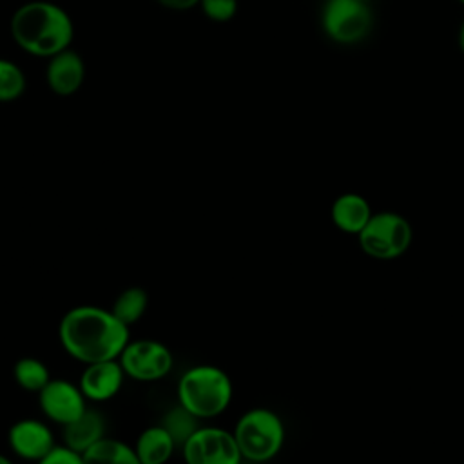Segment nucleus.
I'll return each instance as SVG.
<instances>
[{"label":"nucleus","mask_w":464,"mask_h":464,"mask_svg":"<svg viewBox=\"0 0 464 464\" xmlns=\"http://www.w3.org/2000/svg\"><path fill=\"white\" fill-rule=\"evenodd\" d=\"M147 306H149V294L141 286H129L116 295L111 306V312L123 324L130 328L134 323H138L145 315Z\"/></svg>","instance_id":"f3484780"},{"label":"nucleus","mask_w":464,"mask_h":464,"mask_svg":"<svg viewBox=\"0 0 464 464\" xmlns=\"http://www.w3.org/2000/svg\"><path fill=\"white\" fill-rule=\"evenodd\" d=\"M132 446L141 464H167L178 448L161 424L145 428Z\"/></svg>","instance_id":"2eb2a0df"},{"label":"nucleus","mask_w":464,"mask_h":464,"mask_svg":"<svg viewBox=\"0 0 464 464\" xmlns=\"http://www.w3.org/2000/svg\"><path fill=\"white\" fill-rule=\"evenodd\" d=\"M25 74L11 60L0 58V103L18 100L25 92Z\"/></svg>","instance_id":"aec40b11"},{"label":"nucleus","mask_w":464,"mask_h":464,"mask_svg":"<svg viewBox=\"0 0 464 464\" xmlns=\"http://www.w3.org/2000/svg\"><path fill=\"white\" fill-rule=\"evenodd\" d=\"M78 382L67 379H51L38 392V406L45 419L54 424L65 426L80 417L89 406Z\"/></svg>","instance_id":"1a4fd4ad"},{"label":"nucleus","mask_w":464,"mask_h":464,"mask_svg":"<svg viewBox=\"0 0 464 464\" xmlns=\"http://www.w3.org/2000/svg\"><path fill=\"white\" fill-rule=\"evenodd\" d=\"M62 428L63 444L78 453L87 451L92 444L105 437V419L92 408H87L80 417Z\"/></svg>","instance_id":"4468645a"},{"label":"nucleus","mask_w":464,"mask_h":464,"mask_svg":"<svg viewBox=\"0 0 464 464\" xmlns=\"http://www.w3.org/2000/svg\"><path fill=\"white\" fill-rule=\"evenodd\" d=\"M411 239L413 228L410 221L392 210L373 214L357 236L361 250L377 261L401 257L410 248Z\"/></svg>","instance_id":"39448f33"},{"label":"nucleus","mask_w":464,"mask_h":464,"mask_svg":"<svg viewBox=\"0 0 464 464\" xmlns=\"http://www.w3.org/2000/svg\"><path fill=\"white\" fill-rule=\"evenodd\" d=\"M36 464H85L82 453L67 448L65 444H56L44 459Z\"/></svg>","instance_id":"4be33fe9"},{"label":"nucleus","mask_w":464,"mask_h":464,"mask_svg":"<svg viewBox=\"0 0 464 464\" xmlns=\"http://www.w3.org/2000/svg\"><path fill=\"white\" fill-rule=\"evenodd\" d=\"M457 44H459L460 51L464 53V20H462V24H460V27H459V36H457Z\"/></svg>","instance_id":"b1692460"},{"label":"nucleus","mask_w":464,"mask_h":464,"mask_svg":"<svg viewBox=\"0 0 464 464\" xmlns=\"http://www.w3.org/2000/svg\"><path fill=\"white\" fill-rule=\"evenodd\" d=\"M83 366L78 386L89 402H105L120 393L127 375L118 359L98 361Z\"/></svg>","instance_id":"9b49d317"},{"label":"nucleus","mask_w":464,"mask_h":464,"mask_svg":"<svg viewBox=\"0 0 464 464\" xmlns=\"http://www.w3.org/2000/svg\"><path fill=\"white\" fill-rule=\"evenodd\" d=\"M82 457L85 464H141L134 446L107 435L83 451Z\"/></svg>","instance_id":"dca6fc26"},{"label":"nucleus","mask_w":464,"mask_h":464,"mask_svg":"<svg viewBox=\"0 0 464 464\" xmlns=\"http://www.w3.org/2000/svg\"><path fill=\"white\" fill-rule=\"evenodd\" d=\"M185 464H241L243 455L232 431L218 426H199L181 446Z\"/></svg>","instance_id":"6e6552de"},{"label":"nucleus","mask_w":464,"mask_h":464,"mask_svg":"<svg viewBox=\"0 0 464 464\" xmlns=\"http://www.w3.org/2000/svg\"><path fill=\"white\" fill-rule=\"evenodd\" d=\"M372 216L373 212L368 199L357 192H344L337 196L330 208L334 227L352 236H359Z\"/></svg>","instance_id":"ddd939ff"},{"label":"nucleus","mask_w":464,"mask_h":464,"mask_svg":"<svg viewBox=\"0 0 464 464\" xmlns=\"http://www.w3.org/2000/svg\"><path fill=\"white\" fill-rule=\"evenodd\" d=\"M13 377L14 382L25 390V392H34L38 393L53 377L49 373V368L44 361L38 357H20L14 366H13Z\"/></svg>","instance_id":"a211bd4d"},{"label":"nucleus","mask_w":464,"mask_h":464,"mask_svg":"<svg viewBox=\"0 0 464 464\" xmlns=\"http://www.w3.org/2000/svg\"><path fill=\"white\" fill-rule=\"evenodd\" d=\"M85 80V63L71 47L51 56L45 67L47 87L58 96H72Z\"/></svg>","instance_id":"f8f14e48"},{"label":"nucleus","mask_w":464,"mask_h":464,"mask_svg":"<svg viewBox=\"0 0 464 464\" xmlns=\"http://www.w3.org/2000/svg\"><path fill=\"white\" fill-rule=\"evenodd\" d=\"M459 2H460V4H462V5H464V0H459Z\"/></svg>","instance_id":"a878e982"},{"label":"nucleus","mask_w":464,"mask_h":464,"mask_svg":"<svg viewBox=\"0 0 464 464\" xmlns=\"http://www.w3.org/2000/svg\"><path fill=\"white\" fill-rule=\"evenodd\" d=\"M7 442L16 457L34 464L56 446L54 433L49 424L33 417L13 422L7 431Z\"/></svg>","instance_id":"9d476101"},{"label":"nucleus","mask_w":464,"mask_h":464,"mask_svg":"<svg viewBox=\"0 0 464 464\" xmlns=\"http://www.w3.org/2000/svg\"><path fill=\"white\" fill-rule=\"evenodd\" d=\"M203 14L212 22H228L237 13V0H199Z\"/></svg>","instance_id":"412c9836"},{"label":"nucleus","mask_w":464,"mask_h":464,"mask_svg":"<svg viewBox=\"0 0 464 464\" xmlns=\"http://www.w3.org/2000/svg\"><path fill=\"white\" fill-rule=\"evenodd\" d=\"M232 435L248 462L272 460L285 444V424L270 408H250L236 420Z\"/></svg>","instance_id":"20e7f679"},{"label":"nucleus","mask_w":464,"mask_h":464,"mask_svg":"<svg viewBox=\"0 0 464 464\" xmlns=\"http://www.w3.org/2000/svg\"><path fill=\"white\" fill-rule=\"evenodd\" d=\"M58 341L72 359L82 364H91L118 359L130 341V330L111 308L78 304L62 315L58 323Z\"/></svg>","instance_id":"f257e3e1"},{"label":"nucleus","mask_w":464,"mask_h":464,"mask_svg":"<svg viewBox=\"0 0 464 464\" xmlns=\"http://www.w3.org/2000/svg\"><path fill=\"white\" fill-rule=\"evenodd\" d=\"M161 7L170 11H188L196 5H199V0H156Z\"/></svg>","instance_id":"5701e85b"},{"label":"nucleus","mask_w":464,"mask_h":464,"mask_svg":"<svg viewBox=\"0 0 464 464\" xmlns=\"http://www.w3.org/2000/svg\"><path fill=\"white\" fill-rule=\"evenodd\" d=\"M0 464H14L5 453H0Z\"/></svg>","instance_id":"393cba45"},{"label":"nucleus","mask_w":464,"mask_h":464,"mask_svg":"<svg viewBox=\"0 0 464 464\" xmlns=\"http://www.w3.org/2000/svg\"><path fill=\"white\" fill-rule=\"evenodd\" d=\"M372 11L366 0H326L321 11V25L326 36L337 44H357L372 29Z\"/></svg>","instance_id":"423d86ee"},{"label":"nucleus","mask_w":464,"mask_h":464,"mask_svg":"<svg viewBox=\"0 0 464 464\" xmlns=\"http://www.w3.org/2000/svg\"><path fill=\"white\" fill-rule=\"evenodd\" d=\"M13 42L24 53L51 58L71 47L74 25L69 13L49 0L22 4L11 16Z\"/></svg>","instance_id":"f03ea898"},{"label":"nucleus","mask_w":464,"mask_h":464,"mask_svg":"<svg viewBox=\"0 0 464 464\" xmlns=\"http://www.w3.org/2000/svg\"><path fill=\"white\" fill-rule=\"evenodd\" d=\"M201 420L192 415L188 410H185L181 404L172 406L161 419V426L169 431V435L174 439L178 448H181L192 435L194 431L201 426Z\"/></svg>","instance_id":"6ab92c4d"},{"label":"nucleus","mask_w":464,"mask_h":464,"mask_svg":"<svg viewBox=\"0 0 464 464\" xmlns=\"http://www.w3.org/2000/svg\"><path fill=\"white\" fill-rule=\"evenodd\" d=\"M127 377L141 382L163 379L174 366L170 348L158 339H130L118 357Z\"/></svg>","instance_id":"0eeeda50"},{"label":"nucleus","mask_w":464,"mask_h":464,"mask_svg":"<svg viewBox=\"0 0 464 464\" xmlns=\"http://www.w3.org/2000/svg\"><path fill=\"white\" fill-rule=\"evenodd\" d=\"M230 375L214 364H196L183 372L176 386L178 404L199 420L221 415L232 402Z\"/></svg>","instance_id":"7ed1b4c3"}]
</instances>
